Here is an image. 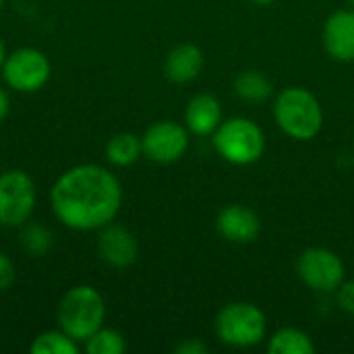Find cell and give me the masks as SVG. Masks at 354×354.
I'll use <instances>...</instances> for the list:
<instances>
[{
  "mask_svg": "<svg viewBox=\"0 0 354 354\" xmlns=\"http://www.w3.org/2000/svg\"><path fill=\"white\" fill-rule=\"evenodd\" d=\"M50 205L64 228L97 232L116 220L122 207V185L106 166L77 164L54 180Z\"/></svg>",
  "mask_w": 354,
  "mask_h": 354,
  "instance_id": "obj_1",
  "label": "cell"
},
{
  "mask_svg": "<svg viewBox=\"0 0 354 354\" xmlns=\"http://www.w3.org/2000/svg\"><path fill=\"white\" fill-rule=\"evenodd\" d=\"M106 322V301L102 292L89 284L71 286L58 301L56 324L73 340L83 344Z\"/></svg>",
  "mask_w": 354,
  "mask_h": 354,
  "instance_id": "obj_2",
  "label": "cell"
},
{
  "mask_svg": "<svg viewBox=\"0 0 354 354\" xmlns=\"http://www.w3.org/2000/svg\"><path fill=\"white\" fill-rule=\"evenodd\" d=\"M274 118L284 135L295 141H311L324 129V108L305 87H286L274 100Z\"/></svg>",
  "mask_w": 354,
  "mask_h": 354,
  "instance_id": "obj_3",
  "label": "cell"
},
{
  "mask_svg": "<svg viewBox=\"0 0 354 354\" xmlns=\"http://www.w3.org/2000/svg\"><path fill=\"white\" fill-rule=\"evenodd\" d=\"M212 137L218 156L232 166H251L259 162L266 151V135L261 127L245 116L222 120Z\"/></svg>",
  "mask_w": 354,
  "mask_h": 354,
  "instance_id": "obj_4",
  "label": "cell"
},
{
  "mask_svg": "<svg viewBox=\"0 0 354 354\" xmlns=\"http://www.w3.org/2000/svg\"><path fill=\"white\" fill-rule=\"evenodd\" d=\"M216 336L232 348H251L266 340L268 319L266 313L253 303H230L214 322Z\"/></svg>",
  "mask_w": 354,
  "mask_h": 354,
  "instance_id": "obj_5",
  "label": "cell"
},
{
  "mask_svg": "<svg viewBox=\"0 0 354 354\" xmlns=\"http://www.w3.org/2000/svg\"><path fill=\"white\" fill-rule=\"evenodd\" d=\"M0 75L8 89L17 93H35L50 81L52 64L41 50L23 46L6 52Z\"/></svg>",
  "mask_w": 354,
  "mask_h": 354,
  "instance_id": "obj_6",
  "label": "cell"
},
{
  "mask_svg": "<svg viewBox=\"0 0 354 354\" xmlns=\"http://www.w3.org/2000/svg\"><path fill=\"white\" fill-rule=\"evenodd\" d=\"M37 205V189L33 178L19 168L0 174V226L21 228L31 220Z\"/></svg>",
  "mask_w": 354,
  "mask_h": 354,
  "instance_id": "obj_7",
  "label": "cell"
},
{
  "mask_svg": "<svg viewBox=\"0 0 354 354\" xmlns=\"http://www.w3.org/2000/svg\"><path fill=\"white\" fill-rule=\"evenodd\" d=\"M297 274L305 286L322 295L336 292L346 278V270L340 255L326 247L305 249L297 259Z\"/></svg>",
  "mask_w": 354,
  "mask_h": 354,
  "instance_id": "obj_8",
  "label": "cell"
},
{
  "mask_svg": "<svg viewBox=\"0 0 354 354\" xmlns=\"http://www.w3.org/2000/svg\"><path fill=\"white\" fill-rule=\"evenodd\" d=\"M143 156L156 164L178 162L189 149V129L174 120H158L141 135Z\"/></svg>",
  "mask_w": 354,
  "mask_h": 354,
  "instance_id": "obj_9",
  "label": "cell"
},
{
  "mask_svg": "<svg viewBox=\"0 0 354 354\" xmlns=\"http://www.w3.org/2000/svg\"><path fill=\"white\" fill-rule=\"evenodd\" d=\"M97 232H100L97 234V253L104 263H108L110 268H116V270H124L137 261L139 243L129 228H124L116 222H110L104 228H100Z\"/></svg>",
  "mask_w": 354,
  "mask_h": 354,
  "instance_id": "obj_10",
  "label": "cell"
},
{
  "mask_svg": "<svg viewBox=\"0 0 354 354\" xmlns=\"http://www.w3.org/2000/svg\"><path fill=\"white\" fill-rule=\"evenodd\" d=\"M216 230L228 243L249 245V243L257 241V236L261 232V220L251 207L230 203L224 209H220V214L216 218Z\"/></svg>",
  "mask_w": 354,
  "mask_h": 354,
  "instance_id": "obj_11",
  "label": "cell"
},
{
  "mask_svg": "<svg viewBox=\"0 0 354 354\" xmlns=\"http://www.w3.org/2000/svg\"><path fill=\"white\" fill-rule=\"evenodd\" d=\"M326 52L338 62L354 60V8H342L332 12L322 31Z\"/></svg>",
  "mask_w": 354,
  "mask_h": 354,
  "instance_id": "obj_12",
  "label": "cell"
},
{
  "mask_svg": "<svg viewBox=\"0 0 354 354\" xmlns=\"http://www.w3.org/2000/svg\"><path fill=\"white\" fill-rule=\"evenodd\" d=\"M224 120L222 104L212 93H197L189 100L185 108V127L197 137L214 135Z\"/></svg>",
  "mask_w": 354,
  "mask_h": 354,
  "instance_id": "obj_13",
  "label": "cell"
},
{
  "mask_svg": "<svg viewBox=\"0 0 354 354\" xmlns=\"http://www.w3.org/2000/svg\"><path fill=\"white\" fill-rule=\"evenodd\" d=\"M205 66L203 50L195 44H178L174 46L164 60V75L168 81L185 85L195 81Z\"/></svg>",
  "mask_w": 354,
  "mask_h": 354,
  "instance_id": "obj_14",
  "label": "cell"
},
{
  "mask_svg": "<svg viewBox=\"0 0 354 354\" xmlns=\"http://www.w3.org/2000/svg\"><path fill=\"white\" fill-rule=\"evenodd\" d=\"M104 153L112 166H118V168L133 166L143 156L141 137H137L135 133H127V131L116 133L108 139Z\"/></svg>",
  "mask_w": 354,
  "mask_h": 354,
  "instance_id": "obj_15",
  "label": "cell"
},
{
  "mask_svg": "<svg viewBox=\"0 0 354 354\" xmlns=\"http://www.w3.org/2000/svg\"><path fill=\"white\" fill-rule=\"evenodd\" d=\"M268 353L272 354H313V338L299 328H280L272 334L268 342Z\"/></svg>",
  "mask_w": 354,
  "mask_h": 354,
  "instance_id": "obj_16",
  "label": "cell"
},
{
  "mask_svg": "<svg viewBox=\"0 0 354 354\" xmlns=\"http://www.w3.org/2000/svg\"><path fill=\"white\" fill-rule=\"evenodd\" d=\"M234 93L245 100V102H253V104H261L268 102L274 93V85L272 81L259 73V71H243L236 79H234Z\"/></svg>",
  "mask_w": 354,
  "mask_h": 354,
  "instance_id": "obj_17",
  "label": "cell"
},
{
  "mask_svg": "<svg viewBox=\"0 0 354 354\" xmlns=\"http://www.w3.org/2000/svg\"><path fill=\"white\" fill-rule=\"evenodd\" d=\"M19 243L21 249L29 255V257H44L52 251L54 247V234L48 226L39 224V222H25L19 228Z\"/></svg>",
  "mask_w": 354,
  "mask_h": 354,
  "instance_id": "obj_18",
  "label": "cell"
},
{
  "mask_svg": "<svg viewBox=\"0 0 354 354\" xmlns=\"http://www.w3.org/2000/svg\"><path fill=\"white\" fill-rule=\"evenodd\" d=\"M29 351L33 354H77L81 351V344L73 340L66 332L56 328L37 334L29 344Z\"/></svg>",
  "mask_w": 354,
  "mask_h": 354,
  "instance_id": "obj_19",
  "label": "cell"
},
{
  "mask_svg": "<svg viewBox=\"0 0 354 354\" xmlns=\"http://www.w3.org/2000/svg\"><path fill=\"white\" fill-rule=\"evenodd\" d=\"M83 348L87 354H122L127 351V340L118 330L102 326L83 342Z\"/></svg>",
  "mask_w": 354,
  "mask_h": 354,
  "instance_id": "obj_20",
  "label": "cell"
},
{
  "mask_svg": "<svg viewBox=\"0 0 354 354\" xmlns=\"http://www.w3.org/2000/svg\"><path fill=\"white\" fill-rule=\"evenodd\" d=\"M17 280V268L12 263V259L0 251V292H6Z\"/></svg>",
  "mask_w": 354,
  "mask_h": 354,
  "instance_id": "obj_21",
  "label": "cell"
},
{
  "mask_svg": "<svg viewBox=\"0 0 354 354\" xmlns=\"http://www.w3.org/2000/svg\"><path fill=\"white\" fill-rule=\"evenodd\" d=\"M336 295V303L344 313L354 315V280H344L340 284V288L334 292Z\"/></svg>",
  "mask_w": 354,
  "mask_h": 354,
  "instance_id": "obj_22",
  "label": "cell"
},
{
  "mask_svg": "<svg viewBox=\"0 0 354 354\" xmlns=\"http://www.w3.org/2000/svg\"><path fill=\"white\" fill-rule=\"evenodd\" d=\"M207 351H209V346L199 338H187V340H183L180 344L174 346L176 354H205Z\"/></svg>",
  "mask_w": 354,
  "mask_h": 354,
  "instance_id": "obj_23",
  "label": "cell"
},
{
  "mask_svg": "<svg viewBox=\"0 0 354 354\" xmlns=\"http://www.w3.org/2000/svg\"><path fill=\"white\" fill-rule=\"evenodd\" d=\"M8 112H10V95H8L6 87L0 85V122L8 116Z\"/></svg>",
  "mask_w": 354,
  "mask_h": 354,
  "instance_id": "obj_24",
  "label": "cell"
},
{
  "mask_svg": "<svg viewBox=\"0 0 354 354\" xmlns=\"http://www.w3.org/2000/svg\"><path fill=\"white\" fill-rule=\"evenodd\" d=\"M4 58H6V48H4V41H2V37H0V68H2Z\"/></svg>",
  "mask_w": 354,
  "mask_h": 354,
  "instance_id": "obj_25",
  "label": "cell"
},
{
  "mask_svg": "<svg viewBox=\"0 0 354 354\" xmlns=\"http://www.w3.org/2000/svg\"><path fill=\"white\" fill-rule=\"evenodd\" d=\"M251 2H255V4H259V6H270V4H274L276 0H251Z\"/></svg>",
  "mask_w": 354,
  "mask_h": 354,
  "instance_id": "obj_26",
  "label": "cell"
},
{
  "mask_svg": "<svg viewBox=\"0 0 354 354\" xmlns=\"http://www.w3.org/2000/svg\"><path fill=\"white\" fill-rule=\"evenodd\" d=\"M4 2H6V0H0V10H2V6H4Z\"/></svg>",
  "mask_w": 354,
  "mask_h": 354,
  "instance_id": "obj_27",
  "label": "cell"
}]
</instances>
